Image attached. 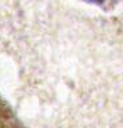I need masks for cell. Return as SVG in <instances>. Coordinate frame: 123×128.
<instances>
[{"label": "cell", "mask_w": 123, "mask_h": 128, "mask_svg": "<svg viewBox=\"0 0 123 128\" xmlns=\"http://www.w3.org/2000/svg\"><path fill=\"white\" fill-rule=\"evenodd\" d=\"M86 2L94 3V4H103V3H104V0H86Z\"/></svg>", "instance_id": "obj_1"}]
</instances>
